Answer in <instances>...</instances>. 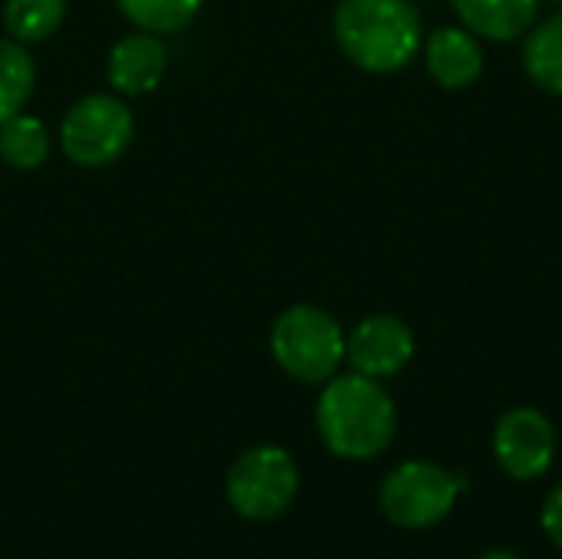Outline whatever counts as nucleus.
Here are the masks:
<instances>
[{
    "label": "nucleus",
    "mask_w": 562,
    "mask_h": 559,
    "mask_svg": "<svg viewBox=\"0 0 562 559\" xmlns=\"http://www.w3.org/2000/svg\"><path fill=\"white\" fill-rule=\"evenodd\" d=\"M398 428L392 395L379 379L349 372L323 382L316 399V432L329 455L342 461L379 458Z\"/></svg>",
    "instance_id": "f257e3e1"
},
{
    "label": "nucleus",
    "mask_w": 562,
    "mask_h": 559,
    "mask_svg": "<svg viewBox=\"0 0 562 559\" xmlns=\"http://www.w3.org/2000/svg\"><path fill=\"white\" fill-rule=\"evenodd\" d=\"M333 36L352 66L392 76L418 59L425 26L408 0H336Z\"/></svg>",
    "instance_id": "f03ea898"
},
{
    "label": "nucleus",
    "mask_w": 562,
    "mask_h": 559,
    "mask_svg": "<svg viewBox=\"0 0 562 559\" xmlns=\"http://www.w3.org/2000/svg\"><path fill=\"white\" fill-rule=\"evenodd\" d=\"M270 353L290 379L323 385L346 362V333L333 313L313 303H296L277 316L270 329Z\"/></svg>",
    "instance_id": "7ed1b4c3"
},
{
    "label": "nucleus",
    "mask_w": 562,
    "mask_h": 559,
    "mask_svg": "<svg viewBox=\"0 0 562 559\" xmlns=\"http://www.w3.org/2000/svg\"><path fill=\"white\" fill-rule=\"evenodd\" d=\"M461 494H464V481L454 471L435 461L415 458V461L395 465L385 474L379 488V504H382V514L395 527L428 530L454 511Z\"/></svg>",
    "instance_id": "20e7f679"
},
{
    "label": "nucleus",
    "mask_w": 562,
    "mask_h": 559,
    "mask_svg": "<svg viewBox=\"0 0 562 559\" xmlns=\"http://www.w3.org/2000/svg\"><path fill=\"white\" fill-rule=\"evenodd\" d=\"M132 138V109L109 92H89L76 99L59 122V148L79 168H105L119 161Z\"/></svg>",
    "instance_id": "39448f33"
},
{
    "label": "nucleus",
    "mask_w": 562,
    "mask_h": 559,
    "mask_svg": "<svg viewBox=\"0 0 562 559\" xmlns=\"http://www.w3.org/2000/svg\"><path fill=\"white\" fill-rule=\"evenodd\" d=\"M224 491L237 517L254 524L277 521L300 494V468L286 448L257 445L231 465Z\"/></svg>",
    "instance_id": "423d86ee"
},
{
    "label": "nucleus",
    "mask_w": 562,
    "mask_h": 559,
    "mask_svg": "<svg viewBox=\"0 0 562 559\" xmlns=\"http://www.w3.org/2000/svg\"><path fill=\"white\" fill-rule=\"evenodd\" d=\"M494 458L501 471L514 481L543 478L557 458L553 422L533 405H517L504 412L494 425Z\"/></svg>",
    "instance_id": "0eeeda50"
},
{
    "label": "nucleus",
    "mask_w": 562,
    "mask_h": 559,
    "mask_svg": "<svg viewBox=\"0 0 562 559\" xmlns=\"http://www.w3.org/2000/svg\"><path fill=\"white\" fill-rule=\"evenodd\" d=\"M415 356V333L395 313H372L346 336V362L369 379L398 376Z\"/></svg>",
    "instance_id": "6e6552de"
},
{
    "label": "nucleus",
    "mask_w": 562,
    "mask_h": 559,
    "mask_svg": "<svg viewBox=\"0 0 562 559\" xmlns=\"http://www.w3.org/2000/svg\"><path fill=\"white\" fill-rule=\"evenodd\" d=\"M168 69V49L158 33H128L122 36L105 59V76L119 96H148L158 89Z\"/></svg>",
    "instance_id": "1a4fd4ad"
},
{
    "label": "nucleus",
    "mask_w": 562,
    "mask_h": 559,
    "mask_svg": "<svg viewBox=\"0 0 562 559\" xmlns=\"http://www.w3.org/2000/svg\"><path fill=\"white\" fill-rule=\"evenodd\" d=\"M425 69L441 89H468L484 72V46L481 36L468 26H438L422 43Z\"/></svg>",
    "instance_id": "9d476101"
},
{
    "label": "nucleus",
    "mask_w": 562,
    "mask_h": 559,
    "mask_svg": "<svg viewBox=\"0 0 562 559\" xmlns=\"http://www.w3.org/2000/svg\"><path fill=\"white\" fill-rule=\"evenodd\" d=\"M451 7L461 16V26L491 43L524 36L540 16V0H451Z\"/></svg>",
    "instance_id": "9b49d317"
},
{
    "label": "nucleus",
    "mask_w": 562,
    "mask_h": 559,
    "mask_svg": "<svg viewBox=\"0 0 562 559\" xmlns=\"http://www.w3.org/2000/svg\"><path fill=\"white\" fill-rule=\"evenodd\" d=\"M524 36V69L530 82L550 96H562V13L533 23Z\"/></svg>",
    "instance_id": "f8f14e48"
},
{
    "label": "nucleus",
    "mask_w": 562,
    "mask_h": 559,
    "mask_svg": "<svg viewBox=\"0 0 562 559\" xmlns=\"http://www.w3.org/2000/svg\"><path fill=\"white\" fill-rule=\"evenodd\" d=\"M49 158V128L43 119L16 112L0 122V161L16 171H36Z\"/></svg>",
    "instance_id": "ddd939ff"
},
{
    "label": "nucleus",
    "mask_w": 562,
    "mask_h": 559,
    "mask_svg": "<svg viewBox=\"0 0 562 559\" xmlns=\"http://www.w3.org/2000/svg\"><path fill=\"white\" fill-rule=\"evenodd\" d=\"M66 20V0H3V30L16 43H43Z\"/></svg>",
    "instance_id": "4468645a"
},
{
    "label": "nucleus",
    "mask_w": 562,
    "mask_h": 559,
    "mask_svg": "<svg viewBox=\"0 0 562 559\" xmlns=\"http://www.w3.org/2000/svg\"><path fill=\"white\" fill-rule=\"evenodd\" d=\"M36 86V66L23 43L3 36L0 40V122L23 112Z\"/></svg>",
    "instance_id": "2eb2a0df"
},
{
    "label": "nucleus",
    "mask_w": 562,
    "mask_h": 559,
    "mask_svg": "<svg viewBox=\"0 0 562 559\" xmlns=\"http://www.w3.org/2000/svg\"><path fill=\"white\" fill-rule=\"evenodd\" d=\"M115 3L132 26L158 36L191 26L204 7V0H115Z\"/></svg>",
    "instance_id": "dca6fc26"
},
{
    "label": "nucleus",
    "mask_w": 562,
    "mask_h": 559,
    "mask_svg": "<svg viewBox=\"0 0 562 559\" xmlns=\"http://www.w3.org/2000/svg\"><path fill=\"white\" fill-rule=\"evenodd\" d=\"M540 527L547 534V540L562 550V481L547 494L543 501V511H540Z\"/></svg>",
    "instance_id": "f3484780"
},
{
    "label": "nucleus",
    "mask_w": 562,
    "mask_h": 559,
    "mask_svg": "<svg viewBox=\"0 0 562 559\" xmlns=\"http://www.w3.org/2000/svg\"><path fill=\"white\" fill-rule=\"evenodd\" d=\"M481 559H524L520 554H514V550H491V554H484Z\"/></svg>",
    "instance_id": "a211bd4d"
},
{
    "label": "nucleus",
    "mask_w": 562,
    "mask_h": 559,
    "mask_svg": "<svg viewBox=\"0 0 562 559\" xmlns=\"http://www.w3.org/2000/svg\"><path fill=\"white\" fill-rule=\"evenodd\" d=\"M553 3H560V7H562V0H553Z\"/></svg>",
    "instance_id": "6ab92c4d"
}]
</instances>
